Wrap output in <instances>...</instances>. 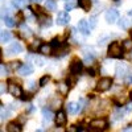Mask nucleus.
I'll return each mask as SVG.
<instances>
[{"label":"nucleus","instance_id":"nucleus-17","mask_svg":"<svg viewBox=\"0 0 132 132\" xmlns=\"http://www.w3.org/2000/svg\"><path fill=\"white\" fill-rule=\"evenodd\" d=\"M3 20H4V23H5V25L7 27H9V28H13L15 25H16V23H15V19L12 17V16H3Z\"/></svg>","mask_w":132,"mask_h":132},{"label":"nucleus","instance_id":"nucleus-25","mask_svg":"<svg viewBox=\"0 0 132 132\" xmlns=\"http://www.w3.org/2000/svg\"><path fill=\"white\" fill-rule=\"evenodd\" d=\"M41 45H42L41 41H38V40H37V41H33V42H32V45L29 46V49H30L32 52H36L37 49H40V48H41Z\"/></svg>","mask_w":132,"mask_h":132},{"label":"nucleus","instance_id":"nucleus-9","mask_svg":"<svg viewBox=\"0 0 132 132\" xmlns=\"http://www.w3.org/2000/svg\"><path fill=\"white\" fill-rule=\"evenodd\" d=\"M23 52V46L20 45L19 42H12L9 45V48L7 49V54L8 56H12V54H19Z\"/></svg>","mask_w":132,"mask_h":132},{"label":"nucleus","instance_id":"nucleus-13","mask_svg":"<svg viewBox=\"0 0 132 132\" xmlns=\"http://www.w3.org/2000/svg\"><path fill=\"white\" fill-rule=\"evenodd\" d=\"M127 74V66L126 63H118L116 65V77L122 78V77H126Z\"/></svg>","mask_w":132,"mask_h":132},{"label":"nucleus","instance_id":"nucleus-28","mask_svg":"<svg viewBox=\"0 0 132 132\" xmlns=\"http://www.w3.org/2000/svg\"><path fill=\"white\" fill-rule=\"evenodd\" d=\"M123 48L126 50H132V40H126L123 41Z\"/></svg>","mask_w":132,"mask_h":132},{"label":"nucleus","instance_id":"nucleus-3","mask_svg":"<svg viewBox=\"0 0 132 132\" xmlns=\"http://www.w3.org/2000/svg\"><path fill=\"white\" fill-rule=\"evenodd\" d=\"M108 127V123H107V120L106 119H94L93 122H90V128L91 129H106Z\"/></svg>","mask_w":132,"mask_h":132},{"label":"nucleus","instance_id":"nucleus-34","mask_svg":"<svg viewBox=\"0 0 132 132\" xmlns=\"http://www.w3.org/2000/svg\"><path fill=\"white\" fill-rule=\"evenodd\" d=\"M74 8V3H69V2H66L65 4V11H71Z\"/></svg>","mask_w":132,"mask_h":132},{"label":"nucleus","instance_id":"nucleus-18","mask_svg":"<svg viewBox=\"0 0 132 132\" xmlns=\"http://www.w3.org/2000/svg\"><path fill=\"white\" fill-rule=\"evenodd\" d=\"M45 8L48 11H50V12H54V11H57V4L54 0H46V3H45Z\"/></svg>","mask_w":132,"mask_h":132},{"label":"nucleus","instance_id":"nucleus-8","mask_svg":"<svg viewBox=\"0 0 132 132\" xmlns=\"http://www.w3.org/2000/svg\"><path fill=\"white\" fill-rule=\"evenodd\" d=\"M89 25L90 24L87 23L85 19H82V20L78 21V29H79V32L82 33L83 36H89L90 35V27Z\"/></svg>","mask_w":132,"mask_h":132},{"label":"nucleus","instance_id":"nucleus-44","mask_svg":"<svg viewBox=\"0 0 132 132\" xmlns=\"http://www.w3.org/2000/svg\"><path fill=\"white\" fill-rule=\"evenodd\" d=\"M29 87H30V89H33V87H35V82H30L29 83Z\"/></svg>","mask_w":132,"mask_h":132},{"label":"nucleus","instance_id":"nucleus-21","mask_svg":"<svg viewBox=\"0 0 132 132\" xmlns=\"http://www.w3.org/2000/svg\"><path fill=\"white\" fill-rule=\"evenodd\" d=\"M7 131H8V132H20V131H21V127H20V124H17V123H11V124H8Z\"/></svg>","mask_w":132,"mask_h":132},{"label":"nucleus","instance_id":"nucleus-16","mask_svg":"<svg viewBox=\"0 0 132 132\" xmlns=\"http://www.w3.org/2000/svg\"><path fill=\"white\" fill-rule=\"evenodd\" d=\"M42 115H44V123H46V122L49 123L50 120L56 116V115H53V112L50 111V110H48V108H44L42 110Z\"/></svg>","mask_w":132,"mask_h":132},{"label":"nucleus","instance_id":"nucleus-47","mask_svg":"<svg viewBox=\"0 0 132 132\" xmlns=\"http://www.w3.org/2000/svg\"><path fill=\"white\" fill-rule=\"evenodd\" d=\"M129 35H131V38H132V29H131V32H129Z\"/></svg>","mask_w":132,"mask_h":132},{"label":"nucleus","instance_id":"nucleus-30","mask_svg":"<svg viewBox=\"0 0 132 132\" xmlns=\"http://www.w3.org/2000/svg\"><path fill=\"white\" fill-rule=\"evenodd\" d=\"M50 45H52V48H60V46H61V44H60L58 38H53L52 42H50Z\"/></svg>","mask_w":132,"mask_h":132},{"label":"nucleus","instance_id":"nucleus-29","mask_svg":"<svg viewBox=\"0 0 132 132\" xmlns=\"http://www.w3.org/2000/svg\"><path fill=\"white\" fill-rule=\"evenodd\" d=\"M21 30H23V33H24V36H25V37H29V36L32 35L30 29H29V28H28L27 25H24V24L21 25Z\"/></svg>","mask_w":132,"mask_h":132},{"label":"nucleus","instance_id":"nucleus-41","mask_svg":"<svg viewBox=\"0 0 132 132\" xmlns=\"http://www.w3.org/2000/svg\"><path fill=\"white\" fill-rule=\"evenodd\" d=\"M87 73H89V75H91V77L95 75V71H94L93 69H89V70H87Z\"/></svg>","mask_w":132,"mask_h":132},{"label":"nucleus","instance_id":"nucleus-37","mask_svg":"<svg viewBox=\"0 0 132 132\" xmlns=\"http://www.w3.org/2000/svg\"><path fill=\"white\" fill-rule=\"evenodd\" d=\"M20 98L23 99V101H29V99H32V95H29V94H23Z\"/></svg>","mask_w":132,"mask_h":132},{"label":"nucleus","instance_id":"nucleus-36","mask_svg":"<svg viewBox=\"0 0 132 132\" xmlns=\"http://www.w3.org/2000/svg\"><path fill=\"white\" fill-rule=\"evenodd\" d=\"M8 115H9V111H4V108L2 107V120L7 119V118H8Z\"/></svg>","mask_w":132,"mask_h":132},{"label":"nucleus","instance_id":"nucleus-33","mask_svg":"<svg viewBox=\"0 0 132 132\" xmlns=\"http://www.w3.org/2000/svg\"><path fill=\"white\" fill-rule=\"evenodd\" d=\"M93 61H94V56H93V54H90V56H89V54H87V56H86V58H85V62L90 65V63H91Z\"/></svg>","mask_w":132,"mask_h":132},{"label":"nucleus","instance_id":"nucleus-22","mask_svg":"<svg viewBox=\"0 0 132 132\" xmlns=\"http://www.w3.org/2000/svg\"><path fill=\"white\" fill-rule=\"evenodd\" d=\"M50 50H52V45H50V44H49V45H48V44H42L41 48H40V52L42 54H45V56H46V54H50Z\"/></svg>","mask_w":132,"mask_h":132},{"label":"nucleus","instance_id":"nucleus-12","mask_svg":"<svg viewBox=\"0 0 132 132\" xmlns=\"http://www.w3.org/2000/svg\"><path fill=\"white\" fill-rule=\"evenodd\" d=\"M38 24L42 25V27H45V28L46 27L49 28V27H52V19L48 17L46 15H44V13L42 15H38Z\"/></svg>","mask_w":132,"mask_h":132},{"label":"nucleus","instance_id":"nucleus-32","mask_svg":"<svg viewBox=\"0 0 132 132\" xmlns=\"http://www.w3.org/2000/svg\"><path fill=\"white\" fill-rule=\"evenodd\" d=\"M90 28H95L96 27V17L95 16H93V17H90Z\"/></svg>","mask_w":132,"mask_h":132},{"label":"nucleus","instance_id":"nucleus-35","mask_svg":"<svg viewBox=\"0 0 132 132\" xmlns=\"http://www.w3.org/2000/svg\"><path fill=\"white\" fill-rule=\"evenodd\" d=\"M35 62H36V63H37L38 66H42L44 63H45V61H44V60H42L41 57H36V58H35Z\"/></svg>","mask_w":132,"mask_h":132},{"label":"nucleus","instance_id":"nucleus-27","mask_svg":"<svg viewBox=\"0 0 132 132\" xmlns=\"http://www.w3.org/2000/svg\"><path fill=\"white\" fill-rule=\"evenodd\" d=\"M110 40H111V37H110V36H106V37L99 38V41H98V45H99V46H103V45H106L107 41H110Z\"/></svg>","mask_w":132,"mask_h":132},{"label":"nucleus","instance_id":"nucleus-49","mask_svg":"<svg viewBox=\"0 0 132 132\" xmlns=\"http://www.w3.org/2000/svg\"><path fill=\"white\" fill-rule=\"evenodd\" d=\"M115 2H118V0H115Z\"/></svg>","mask_w":132,"mask_h":132},{"label":"nucleus","instance_id":"nucleus-48","mask_svg":"<svg viewBox=\"0 0 132 132\" xmlns=\"http://www.w3.org/2000/svg\"><path fill=\"white\" fill-rule=\"evenodd\" d=\"M131 99H132V91H131Z\"/></svg>","mask_w":132,"mask_h":132},{"label":"nucleus","instance_id":"nucleus-7","mask_svg":"<svg viewBox=\"0 0 132 132\" xmlns=\"http://www.w3.org/2000/svg\"><path fill=\"white\" fill-rule=\"evenodd\" d=\"M69 23H70V16H69V13L65 12V11L60 12L58 16H57V24L63 27V25H68Z\"/></svg>","mask_w":132,"mask_h":132},{"label":"nucleus","instance_id":"nucleus-2","mask_svg":"<svg viewBox=\"0 0 132 132\" xmlns=\"http://www.w3.org/2000/svg\"><path fill=\"white\" fill-rule=\"evenodd\" d=\"M111 86H112V79L108 78V77H103V78L99 79L96 89H98V91L104 93V91H107V90L111 89Z\"/></svg>","mask_w":132,"mask_h":132},{"label":"nucleus","instance_id":"nucleus-26","mask_svg":"<svg viewBox=\"0 0 132 132\" xmlns=\"http://www.w3.org/2000/svg\"><path fill=\"white\" fill-rule=\"evenodd\" d=\"M123 115H124V111H123L122 108H119L118 111L114 114V116H115L114 119H115V120H120V119H123Z\"/></svg>","mask_w":132,"mask_h":132},{"label":"nucleus","instance_id":"nucleus-45","mask_svg":"<svg viewBox=\"0 0 132 132\" xmlns=\"http://www.w3.org/2000/svg\"><path fill=\"white\" fill-rule=\"evenodd\" d=\"M128 16H129V17H132V9H131V11H128Z\"/></svg>","mask_w":132,"mask_h":132},{"label":"nucleus","instance_id":"nucleus-14","mask_svg":"<svg viewBox=\"0 0 132 132\" xmlns=\"http://www.w3.org/2000/svg\"><path fill=\"white\" fill-rule=\"evenodd\" d=\"M78 5L85 11V12H90V9H91V0H78Z\"/></svg>","mask_w":132,"mask_h":132},{"label":"nucleus","instance_id":"nucleus-5","mask_svg":"<svg viewBox=\"0 0 132 132\" xmlns=\"http://www.w3.org/2000/svg\"><path fill=\"white\" fill-rule=\"evenodd\" d=\"M82 68H83V62L79 61V60H74L70 65V73L71 75H78L81 71H82Z\"/></svg>","mask_w":132,"mask_h":132},{"label":"nucleus","instance_id":"nucleus-19","mask_svg":"<svg viewBox=\"0 0 132 132\" xmlns=\"http://www.w3.org/2000/svg\"><path fill=\"white\" fill-rule=\"evenodd\" d=\"M11 4H12V7H15L16 9H21V8L25 7L27 2H25V0H12Z\"/></svg>","mask_w":132,"mask_h":132},{"label":"nucleus","instance_id":"nucleus-6","mask_svg":"<svg viewBox=\"0 0 132 132\" xmlns=\"http://www.w3.org/2000/svg\"><path fill=\"white\" fill-rule=\"evenodd\" d=\"M54 120H56V124H57L58 127H63V126L66 124V122H68V118H66L65 111L60 110V111L56 114V116H54Z\"/></svg>","mask_w":132,"mask_h":132},{"label":"nucleus","instance_id":"nucleus-38","mask_svg":"<svg viewBox=\"0 0 132 132\" xmlns=\"http://www.w3.org/2000/svg\"><path fill=\"white\" fill-rule=\"evenodd\" d=\"M20 62H11V68H12V69H19L20 68Z\"/></svg>","mask_w":132,"mask_h":132},{"label":"nucleus","instance_id":"nucleus-31","mask_svg":"<svg viewBox=\"0 0 132 132\" xmlns=\"http://www.w3.org/2000/svg\"><path fill=\"white\" fill-rule=\"evenodd\" d=\"M46 82H49V75H44L42 78L40 79V86H45Z\"/></svg>","mask_w":132,"mask_h":132},{"label":"nucleus","instance_id":"nucleus-20","mask_svg":"<svg viewBox=\"0 0 132 132\" xmlns=\"http://www.w3.org/2000/svg\"><path fill=\"white\" fill-rule=\"evenodd\" d=\"M118 25H119V28H120V29L126 30V29H128V28H129V21H128V19L123 17V19H120V20H119Z\"/></svg>","mask_w":132,"mask_h":132},{"label":"nucleus","instance_id":"nucleus-24","mask_svg":"<svg viewBox=\"0 0 132 132\" xmlns=\"http://www.w3.org/2000/svg\"><path fill=\"white\" fill-rule=\"evenodd\" d=\"M77 106H78V104L70 102V103L68 104V107H66V110H68L69 114H77Z\"/></svg>","mask_w":132,"mask_h":132},{"label":"nucleus","instance_id":"nucleus-15","mask_svg":"<svg viewBox=\"0 0 132 132\" xmlns=\"http://www.w3.org/2000/svg\"><path fill=\"white\" fill-rule=\"evenodd\" d=\"M58 93H60L62 96H66V95L69 94V85L65 83V82L58 83Z\"/></svg>","mask_w":132,"mask_h":132},{"label":"nucleus","instance_id":"nucleus-39","mask_svg":"<svg viewBox=\"0 0 132 132\" xmlns=\"http://www.w3.org/2000/svg\"><path fill=\"white\" fill-rule=\"evenodd\" d=\"M5 90H7V87H5V83H0V93H2V94H4L5 93Z\"/></svg>","mask_w":132,"mask_h":132},{"label":"nucleus","instance_id":"nucleus-10","mask_svg":"<svg viewBox=\"0 0 132 132\" xmlns=\"http://www.w3.org/2000/svg\"><path fill=\"white\" fill-rule=\"evenodd\" d=\"M33 73V66L30 63H23L19 68V74L23 75V77H27V75H30Z\"/></svg>","mask_w":132,"mask_h":132},{"label":"nucleus","instance_id":"nucleus-11","mask_svg":"<svg viewBox=\"0 0 132 132\" xmlns=\"http://www.w3.org/2000/svg\"><path fill=\"white\" fill-rule=\"evenodd\" d=\"M8 93L12 95V96H21L23 95V90H21V87H20V85H9V87H8Z\"/></svg>","mask_w":132,"mask_h":132},{"label":"nucleus","instance_id":"nucleus-46","mask_svg":"<svg viewBox=\"0 0 132 132\" xmlns=\"http://www.w3.org/2000/svg\"><path fill=\"white\" fill-rule=\"evenodd\" d=\"M65 2H69V3H73V2H74V0H65Z\"/></svg>","mask_w":132,"mask_h":132},{"label":"nucleus","instance_id":"nucleus-42","mask_svg":"<svg viewBox=\"0 0 132 132\" xmlns=\"http://www.w3.org/2000/svg\"><path fill=\"white\" fill-rule=\"evenodd\" d=\"M127 83H132V75H129L127 78Z\"/></svg>","mask_w":132,"mask_h":132},{"label":"nucleus","instance_id":"nucleus-43","mask_svg":"<svg viewBox=\"0 0 132 132\" xmlns=\"http://www.w3.org/2000/svg\"><path fill=\"white\" fill-rule=\"evenodd\" d=\"M29 2H32V3H41L42 0H29Z\"/></svg>","mask_w":132,"mask_h":132},{"label":"nucleus","instance_id":"nucleus-40","mask_svg":"<svg viewBox=\"0 0 132 132\" xmlns=\"http://www.w3.org/2000/svg\"><path fill=\"white\" fill-rule=\"evenodd\" d=\"M0 70H2V75H5L7 74V69H5V66L2 63V65H0Z\"/></svg>","mask_w":132,"mask_h":132},{"label":"nucleus","instance_id":"nucleus-23","mask_svg":"<svg viewBox=\"0 0 132 132\" xmlns=\"http://www.w3.org/2000/svg\"><path fill=\"white\" fill-rule=\"evenodd\" d=\"M0 38H2V42H9V40H11V33H9V32H5V30H2Z\"/></svg>","mask_w":132,"mask_h":132},{"label":"nucleus","instance_id":"nucleus-4","mask_svg":"<svg viewBox=\"0 0 132 132\" xmlns=\"http://www.w3.org/2000/svg\"><path fill=\"white\" fill-rule=\"evenodd\" d=\"M104 17H106V21L108 24H114L119 20V12L116 9H108L104 15Z\"/></svg>","mask_w":132,"mask_h":132},{"label":"nucleus","instance_id":"nucleus-1","mask_svg":"<svg viewBox=\"0 0 132 132\" xmlns=\"http://www.w3.org/2000/svg\"><path fill=\"white\" fill-rule=\"evenodd\" d=\"M122 54H123V48L122 45H120L119 42L114 41L110 44V46H108V57H111V58H120L122 57Z\"/></svg>","mask_w":132,"mask_h":132}]
</instances>
